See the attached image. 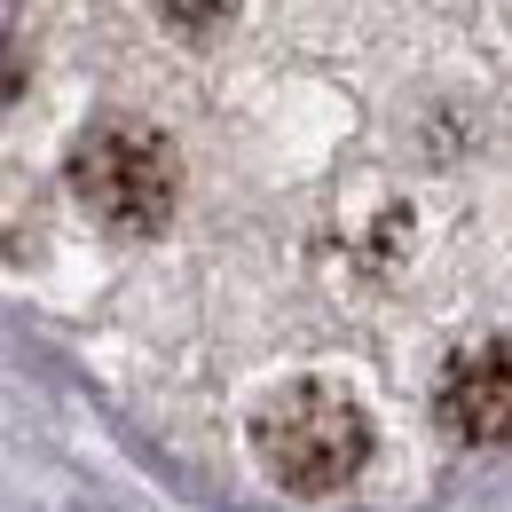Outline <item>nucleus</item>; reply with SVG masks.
Returning <instances> with one entry per match:
<instances>
[{
  "mask_svg": "<svg viewBox=\"0 0 512 512\" xmlns=\"http://www.w3.org/2000/svg\"><path fill=\"white\" fill-rule=\"evenodd\" d=\"M434 410L457 442H512V339H481L449 355Z\"/></svg>",
  "mask_w": 512,
  "mask_h": 512,
  "instance_id": "3",
  "label": "nucleus"
},
{
  "mask_svg": "<svg viewBox=\"0 0 512 512\" xmlns=\"http://www.w3.org/2000/svg\"><path fill=\"white\" fill-rule=\"evenodd\" d=\"M71 197L103 229L150 237L174 213V142L142 119H95L71 142Z\"/></svg>",
  "mask_w": 512,
  "mask_h": 512,
  "instance_id": "2",
  "label": "nucleus"
},
{
  "mask_svg": "<svg viewBox=\"0 0 512 512\" xmlns=\"http://www.w3.org/2000/svg\"><path fill=\"white\" fill-rule=\"evenodd\" d=\"M253 457L284 497H339L371 465V410L331 379H300L253 410Z\"/></svg>",
  "mask_w": 512,
  "mask_h": 512,
  "instance_id": "1",
  "label": "nucleus"
},
{
  "mask_svg": "<svg viewBox=\"0 0 512 512\" xmlns=\"http://www.w3.org/2000/svg\"><path fill=\"white\" fill-rule=\"evenodd\" d=\"M158 8H166V24H174V32H190V40L221 32V24L237 16V0H158Z\"/></svg>",
  "mask_w": 512,
  "mask_h": 512,
  "instance_id": "4",
  "label": "nucleus"
}]
</instances>
